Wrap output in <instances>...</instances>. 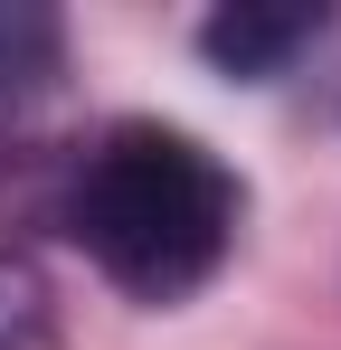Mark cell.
<instances>
[{
    "instance_id": "cell-3",
    "label": "cell",
    "mask_w": 341,
    "mask_h": 350,
    "mask_svg": "<svg viewBox=\"0 0 341 350\" xmlns=\"http://www.w3.org/2000/svg\"><path fill=\"white\" fill-rule=\"evenodd\" d=\"M38 341H48V284L29 256L0 246V350H38Z\"/></svg>"
},
{
    "instance_id": "cell-4",
    "label": "cell",
    "mask_w": 341,
    "mask_h": 350,
    "mask_svg": "<svg viewBox=\"0 0 341 350\" xmlns=\"http://www.w3.org/2000/svg\"><path fill=\"white\" fill-rule=\"evenodd\" d=\"M48 48H57V29H48V19H29V10H0V85H19L29 66H48Z\"/></svg>"
},
{
    "instance_id": "cell-2",
    "label": "cell",
    "mask_w": 341,
    "mask_h": 350,
    "mask_svg": "<svg viewBox=\"0 0 341 350\" xmlns=\"http://www.w3.org/2000/svg\"><path fill=\"white\" fill-rule=\"evenodd\" d=\"M313 29H323V10H218V19L199 29V48H209L227 76H275Z\"/></svg>"
},
{
    "instance_id": "cell-1",
    "label": "cell",
    "mask_w": 341,
    "mask_h": 350,
    "mask_svg": "<svg viewBox=\"0 0 341 350\" xmlns=\"http://www.w3.org/2000/svg\"><path fill=\"white\" fill-rule=\"evenodd\" d=\"M66 237L133 303H180L237 246V180L199 133L114 123L66 189Z\"/></svg>"
}]
</instances>
